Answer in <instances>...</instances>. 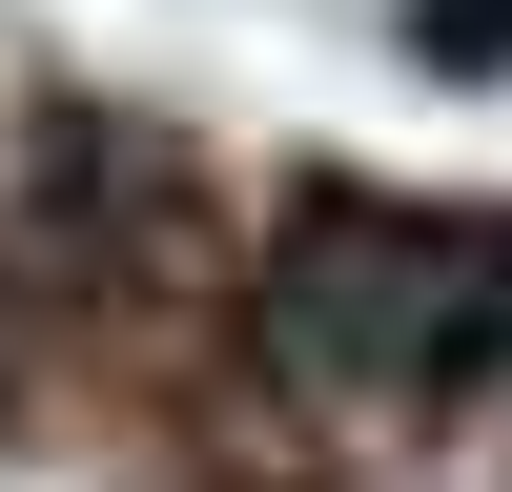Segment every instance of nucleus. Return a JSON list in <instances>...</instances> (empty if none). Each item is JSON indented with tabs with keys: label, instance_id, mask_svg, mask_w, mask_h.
I'll list each match as a JSON object with an SVG mask.
<instances>
[{
	"label": "nucleus",
	"instance_id": "nucleus-1",
	"mask_svg": "<svg viewBox=\"0 0 512 492\" xmlns=\"http://www.w3.org/2000/svg\"><path fill=\"white\" fill-rule=\"evenodd\" d=\"M267 308H287V349H308V369L451 410V390H492V369H512V226H492V205H349V185H328L308 226H287Z\"/></svg>",
	"mask_w": 512,
	"mask_h": 492
}]
</instances>
